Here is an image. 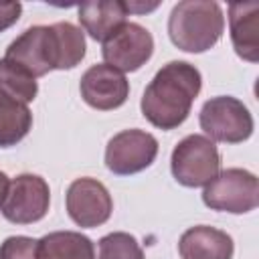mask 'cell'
<instances>
[{"label":"cell","instance_id":"cell-22","mask_svg":"<svg viewBox=\"0 0 259 259\" xmlns=\"http://www.w3.org/2000/svg\"><path fill=\"white\" fill-rule=\"evenodd\" d=\"M8 176L4 172H0V208L4 204V198H6V192H8Z\"/></svg>","mask_w":259,"mask_h":259},{"label":"cell","instance_id":"cell-6","mask_svg":"<svg viewBox=\"0 0 259 259\" xmlns=\"http://www.w3.org/2000/svg\"><path fill=\"white\" fill-rule=\"evenodd\" d=\"M200 127L208 136V140L239 144L253 134V117L243 101L221 95L208 99L202 105Z\"/></svg>","mask_w":259,"mask_h":259},{"label":"cell","instance_id":"cell-12","mask_svg":"<svg viewBox=\"0 0 259 259\" xmlns=\"http://www.w3.org/2000/svg\"><path fill=\"white\" fill-rule=\"evenodd\" d=\"M178 251L182 259H233L235 245L225 231L198 225L182 233Z\"/></svg>","mask_w":259,"mask_h":259},{"label":"cell","instance_id":"cell-8","mask_svg":"<svg viewBox=\"0 0 259 259\" xmlns=\"http://www.w3.org/2000/svg\"><path fill=\"white\" fill-rule=\"evenodd\" d=\"M51 202L49 184L36 174H20L8 184L2 204V214L16 225H30L40 221Z\"/></svg>","mask_w":259,"mask_h":259},{"label":"cell","instance_id":"cell-14","mask_svg":"<svg viewBox=\"0 0 259 259\" xmlns=\"http://www.w3.org/2000/svg\"><path fill=\"white\" fill-rule=\"evenodd\" d=\"M79 22L95 40L109 38L121 24L127 20V6L119 0H101V2H85L77 8Z\"/></svg>","mask_w":259,"mask_h":259},{"label":"cell","instance_id":"cell-5","mask_svg":"<svg viewBox=\"0 0 259 259\" xmlns=\"http://www.w3.org/2000/svg\"><path fill=\"white\" fill-rule=\"evenodd\" d=\"M202 200L212 210L243 214L259 204V180L243 168L219 172L202 192Z\"/></svg>","mask_w":259,"mask_h":259},{"label":"cell","instance_id":"cell-15","mask_svg":"<svg viewBox=\"0 0 259 259\" xmlns=\"http://www.w3.org/2000/svg\"><path fill=\"white\" fill-rule=\"evenodd\" d=\"M38 259H95L89 237L75 231H55L38 239Z\"/></svg>","mask_w":259,"mask_h":259},{"label":"cell","instance_id":"cell-13","mask_svg":"<svg viewBox=\"0 0 259 259\" xmlns=\"http://www.w3.org/2000/svg\"><path fill=\"white\" fill-rule=\"evenodd\" d=\"M231 38L237 55L249 63L259 59V4L235 2L229 6Z\"/></svg>","mask_w":259,"mask_h":259},{"label":"cell","instance_id":"cell-10","mask_svg":"<svg viewBox=\"0 0 259 259\" xmlns=\"http://www.w3.org/2000/svg\"><path fill=\"white\" fill-rule=\"evenodd\" d=\"M113 210L107 188L95 178H77L67 188V212L79 227H99Z\"/></svg>","mask_w":259,"mask_h":259},{"label":"cell","instance_id":"cell-1","mask_svg":"<svg viewBox=\"0 0 259 259\" xmlns=\"http://www.w3.org/2000/svg\"><path fill=\"white\" fill-rule=\"evenodd\" d=\"M85 57V36L71 22L51 26H30L8 49V61L16 63L28 75L42 77L53 69H73Z\"/></svg>","mask_w":259,"mask_h":259},{"label":"cell","instance_id":"cell-3","mask_svg":"<svg viewBox=\"0 0 259 259\" xmlns=\"http://www.w3.org/2000/svg\"><path fill=\"white\" fill-rule=\"evenodd\" d=\"M225 16L217 2L184 0L178 2L168 18L170 40L186 53L208 51L221 38Z\"/></svg>","mask_w":259,"mask_h":259},{"label":"cell","instance_id":"cell-9","mask_svg":"<svg viewBox=\"0 0 259 259\" xmlns=\"http://www.w3.org/2000/svg\"><path fill=\"white\" fill-rule=\"evenodd\" d=\"M101 51H103L105 65H111L121 73L136 71L152 57L154 38L142 24L125 22L109 38L103 40Z\"/></svg>","mask_w":259,"mask_h":259},{"label":"cell","instance_id":"cell-7","mask_svg":"<svg viewBox=\"0 0 259 259\" xmlns=\"http://www.w3.org/2000/svg\"><path fill=\"white\" fill-rule=\"evenodd\" d=\"M158 154V140L142 130H123L115 134L105 148V166L119 176L146 170Z\"/></svg>","mask_w":259,"mask_h":259},{"label":"cell","instance_id":"cell-19","mask_svg":"<svg viewBox=\"0 0 259 259\" xmlns=\"http://www.w3.org/2000/svg\"><path fill=\"white\" fill-rule=\"evenodd\" d=\"M38 241L30 237H8L0 245V259H38Z\"/></svg>","mask_w":259,"mask_h":259},{"label":"cell","instance_id":"cell-4","mask_svg":"<svg viewBox=\"0 0 259 259\" xmlns=\"http://www.w3.org/2000/svg\"><path fill=\"white\" fill-rule=\"evenodd\" d=\"M172 174L182 186H206L221 168L219 150L212 140L200 134L186 136L176 144L170 158Z\"/></svg>","mask_w":259,"mask_h":259},{"label":"cell","instance_id":"cell-16","mask_svg":"<svg viewBox=\"0 0 259 259\" xmlns=\"http://www.w3.org/2000/svg\"><path fill=\"white\" fill-rule=\"evenodd\" d=\"M32 125L30 109L0 89V148L18 144Z\"/></svg>","mask_w":259,"mask_h":259},{"label":"cell","instance_id":"cell-18","mask_svg":"<svg viewBox=\"0 0 259 259\" xmlns=\"http://www.w3.org/2000/svg\"><path fill=\"white\" fill-rule=\"evenodd\" d=\"M97 259H144V251L134 235L109 233L99 241Z\"/></svg>","mask_w":259,"mask_h":259},{"label":"cell","instance_id":"cell-2","mask_svg":"<svg viewBox=\"0 0 259 259\" xmlns=\"http://www.w3.org/2000/svg\"><path fill=\"white\" fill-rule=\"evenodd\" d=\"M200 87L202 77L194 65L170 61L146 87L140 103L142 113L152 125L160 130H174L188 117Z\"/></svg>","mask_w":259,"mask_h":259},{"label":"cell","instance_id":"cell-20","mask_svg":"<svg viewBox=\"0 0 259 259\" xmlns=\"http://www.w3.org/2000/svg\"><path fill=\"white\" fill-rule=\"evenodd\" d=\"M20 12H22L20 2H0V32L12 26L20 18Z\"/></svg>","mask_w":259,"mask_h":259},{"label":"cell","instance_id":"cell-11","mask_svg":"<svg viewBox=\"0 0 259 259\" xmlns=\"http://www.w3.org/2000/svg\"><path fill=\"white\" fill-rule=\"evenodd\" d=\"M79 89L85 103L101 111L123 105L130 95V83L125 75L105 63L89 67L81 77Z\"/></svg>","mask_w":259,"mask_h":259},{"label":"cell","instance_id":"cell-21","mask_svg":"<svg viewBox=\"0 0 259 259\" xmlns=\"http://www.w3.org/2000/svg\"><path fill=\"white\" fill-rule=\"evenodd\" d=\"M127 6V12H146V10H154L158 4H132V2H125Z\"/></svg>","mask_w":259,"mask_h":259},{"label":"cell","instance_id":"cell-17","mask_svg":"<svg viewBox=\"0 0 259 259\" xmlns=\"http://www.w3.org/2000/svg\"><path fill=\"white\" fill-rule=\"evenodd\" d=\"M0 89L24 105L38 93L36 79L8 59H0Z\"/></svg>","mask_w":259,"mask_h":259}]
</instances>
